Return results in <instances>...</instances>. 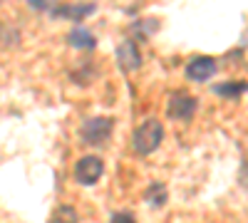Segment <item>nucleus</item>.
<instances>
[{"instance_id": "nucleus-1", "label": "nucleus", "mask_w": 248, "mask_h": 223, "mask_svg": "<svg viewBox=\"0 0 248 223\" xmlns=\"http://www.w3.org/2000/svg\"><path fill=\"white\" fill-rule=\"evenodd\" d=\"M161 139H164V127L159 119H147L134 129V136H132V147L137 154L147 156L152 151H156L161 147Z\"/></svg>"}, {"instance_id": "nucleus-2", "label": "nucleus", "mask_w": 248, "mask_h": 223, "mask_svg": "<svg viewBox=\"0 0 248 223\" xmlns=\"http://www.w3.org/2000/svg\"><path fill=\"white\" fill-rule=\"evenodd\" d=\"M112 132H114V121H112L109 117H92V119H87L85 124L79 127V136H82V141H87V144H94V147H99V144H105V141H109Z\"/></svg>"}, {"instance_id": "nucleus-3", "label": "nucleus", "mask_w": 248, "mask_h": 223, "mask_svg": "<svg viewBox=\"0 0 248 223\" xmlns=\"http://www.w3.org/2000/svg\"><path fill=\"white\" fill-rule=\"evenodd\" d=\"M102 174H105V161H102L99 156H94V154L82 156L77 161V166H75V178L82 186H94L102 178Z\"/></svg>"}, {"instance_id": "nucleus-4", "label": "nucleus", "mask_w": 248, "mask_h": 223, "mask_svg": "<svg viewBox=\"0 0 248 223\" xmlns=\"http://www.w3.org/2000/svg\"><path fill=\"white\" fill-rule=\"evenodd\" d=\"M199 102H196V97H189V94H171L169 97V104H167V114L171 119H191L194 112H196Z\"/></svg>"}, {"instance_id": "nucleus-5", "label": "nucleus", "mask_w": 248, "mask_h": 223, "mask_svg": "<svg viewBox=\"0 0 248 223\" xmlns=\"http://www.w3.org/2000/svg\"><path fill=\"white\" fill-rule=\"evenodd\" d=\"M216 74V59L214 57H194L189 65H186V77L191 79V82H206V79H211Z\"/></svg>"}, {"instance_id": "nucleus-6", "label": "nucleus", "mask_w": 248, "mask_h": 223, "mask_svg": "<svg viewBox=\"0 0 248 223\" xmlns=\"http://www.w3.org/2000/svg\"><path fill=\"white\" fill-rule=\"evenodd\" d=\"M117 62L124 72H134L141 67V55L137 50V45L132 43V40H124V43H119L117 47Z\"/></svg>"}, {"instance_id": "nucleus-7", "label": "nucleus", "mask_w": 248, "mask_h": 223, "mask_svg": "<svg viewBox=\"0 0 248 223\" xmlns=\"http://www.w3.org/2000/svg\"><path fill=\"white\" fill-rule=\"evenodd\" d=\"M97 5L94 3H77V5H60V8H52V15L55 17H65V20H75V23H79V20H85L90 15H94Z\"/></svg>"}, {"instance_id": "nucleus-8", "label": "nucleus", "mask_w": 248, "mask_h": 223, "mask_svg": "<svg viewBox=\"0 0 248 223\" xmlns=\"http://www.w3.org/2000/svg\"><path fill=\"white\" fill-rule=\"evenodd\" d=\"M67 43H70L75 50L92 52V50L97 47V37H94V35H92L87 28L77 25V28H72V30H70V35H67Z\"/></svg>"}, {"instance_id": "nucleus-9", "label": "nucleus", "mask_w": 248, "mask_h": 223, "mask_svg": "<svg viewBox=\"0 0 248 223\" xmlns=\"http://www.w3.org/2000/svg\"><path fill=\"white\" fill-rule=\"evenodd\" d=\"M167 186L164 184H152L149 189H147V193H144V198L149 201V206L152 208H161L164 204H167Z\"/></svg>"}, {"instance_id": "nucleus-10", "label": "nucleus", "mask_w": 248, "mask_h": 223, "mask_svg": "<svg viewBox=\"0 0 248 223\" xmlns=\"http://www.w3.org/2000/svg\"><path fill=\"white\" fill-rule=\"evenodd\" d=\"M214 92L218 97H241L248 92V82H223V85H216Z\"/></svg>"}, {"instance_id": "nucleus-11", "label": "nucleus", "mask_w": 248, "mask_h": 223, "mask_svg": "<svg viewBox=\"0 0 248 223\" xmlns=\"http://www.w3.org/2000/svg\"><path fill=\"white\" fill-rule=\"evenodd\" d=\"M77 221H79L77 211L72 206H67V204H60L55 208V213H52V223H77Z\"/></svg>"}, {"instance_id": "nucleus-12", "label": "nucleus", "mask_w": 248, "mask_h": 223, "mask_svg": "<svg viewBox=\"0 0 248 223\" xmlns=\"http://www.w3.org/2000/svg\"><path fill=\"white\" fill-rule=\"evenodd\" d=\"M156 25H159V20H154V17H152V20H149V17H147V20H137V23L132 25V32H134L137 37H141V40H147L149 35L156 32Z\"/></svg>"}, {"instance_id": "nucleus-13", "label": "nucleus", "mask_w": 248, "mask_h": 223, "mask_svg": "<svg viewBox=\"0 0 248 223\" xmlns=\"http://www.w3.org/2000/svg\"><path fill=\"white\" fill-rule=\"evenodd\" d=\"M25 3L32 10H37V13H45V10H52L55 8V0H25Z\"/></svg>"}, {"instance_id": "nucleus-14", "label": "nucleus", "mask_w": 248, "mask_h": 223, "mask_svg": "<svg viewBox=\"0 0 248 223\" xmlns=\"http://www.w3.org/2000/svg\"><path fill=\"white\" fill-rule=\"evenodd\" d=\"M109 223H137V218L132 213H114L109 218Z\"/></svg>"}]
</instances>
